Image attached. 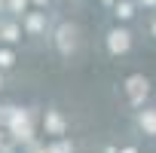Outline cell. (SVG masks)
<instances>
[{
	"mask_svg": "<svg viewBox=\"0 0 156 153\" xmlns=\"http://www.w3.org/2000/svg\"><path fill=\"white\" fill-rule=\"evenodd\" d=\"M141 126H147L150 132H156V113H147V116H141Z\"/></svg>",
	"mask_w": 156,
	"mask_h": 153,
	"instance_id": "obj_1",
	"label": "cell"
}]
</instances>
